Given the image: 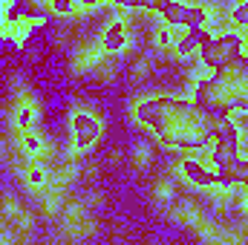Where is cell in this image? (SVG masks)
Wrapping results in <instances>:
<instances>
[{"label": "cell", "mask_w": 248, "mask_h": 245, "mask_svg": "<svg viewBox=\"0 0 248 245\" xmlns=\"http://www.w3.org/2000/svg\"><path fill=\"white\" fill-rule=\"evenodd\" d=\"M136 119L144 124L162 144L173 150L202 153L214 141L217 119L205 107H199L193 98L176 95H153L136 104Z\"/></svg>", "instance_id": "cell-1"}, {"label": "cell", "mask_w": 248, "mask_h": 245, "mask_svg": "<svg viewBox=\"0 0 248 245\" xmlns=\"http://www.w3.org/2000/svg\"><path fill=\"white\" fill-rule=\"evenodd\" d=\"M193 101L214 116H231L234 110L248 113V55H237L219 69H211L193 90Z\"/></svg>", "instance_id": "cell-2"}, {"label": "cell", "mask_w": 248, "mask_h": 245, "mask_svg": "<svg viewBox=\"0 0 248 245\" xmlns=\"http://www.w3.org/2000/svg\"><path fill=\"white\" fill-rule=\"evenodd\" d=\"M237 156H240V130L231 122V116H219L217 130H214V141H211L205 159L211 168H222V165H231Z\"/></svg>", "instance_id": "cell-3"}, {"label": "cell", "mask_w": 248, "mask_h": 245, "mask_svg": "<svg viewBox=\"0 0 248 245\" xmlns=\"http://www.w3.org/2000/svg\"><path fill=\"white\" fill-rule=\"evenodd\" d=\"M243 49H246V38H243L240 32H222V35L211 38V41L199 49L202 66L219 69V66H225L228 61H234L237 55H243Z\"/></svg>", "instance_id": "cell-4"}, {"label": "cell", "mask_w": 248, "mask_h": 245, "mask_svg": "<svg viewBox=\"0 0 248 245\" xmlns=\"http://www.w3.org/2000/svg\"><path fill=\"white\" fill-rule=\"evenodd\" d=\"M162 20L168 23V26H205V20H208V9L205 6H187V3H179V0H173V3H168L162 12Z\"/></svg>", "instance_id": "cell-5"}, {"label": "cell", "mask_w": 248, "mask_h": 245, "mask_svg": "<svg viewBox=\"0 0 248 245\" xmlns=\"http://www.w3.org/2000/svg\"><path fill=\"white\" fill-rule=\"evenodd\" d=\"M69 130H72V147L75 150H87V147H93L101 138V124L90 113H72Z\"/></svg>", "instance_id": "cell-6"}, {"label": "cell", "mask_w": 248, "mask_h": 245, "mask_svg": "<svg viewBox=\"0 0 248 245\" xmlns=\"http://www.w3.org/2000/svg\"><path fill=\"white\" fill-rule=\"evenodd\" d=\"M182 173L190 184L196 187H217V170L214 168H205L202 159H185L182 162Z\"/></svg>", "instance_id": "cell-7"}, {"label": "cell", "mask_w": 248, "mask_h": 245, "mask_svg": "<svg viewBox=\"0 0 248 245\" xmlns=\"http://www.w3.org/2000/svg\"><path fill=\"white\" fill-rule=\"evenodd\" d=\"M211 38H214V35H211L205 26H187L185 35H182V38L173 44V46H176V55H182V58L193 55V52H196V49H202V46H205Z\"/></svg>", "instance_id": "cell-8"}, {"label": "cell", "mask_w": 248, "mask_h": 245, "mask_svg": "<svg viewBox=\"0 0 248 245\" xmlns=\"http://www.w3.org/2000/svg\"><path fill=\"white\" fill-rule=\"evenodd\" d=\"M124 38H127L124 23L122 20H113V23L107 26V32H104V49H107V52H119L124 46Z\"/></svg>", "instance_id": "cell-9"}, {"label": "cell", "mask_w": 248, "mask_h": 245, "mask_svg": "<svg viewBox=\"0 0 248 245\" xmlns=\"http://www.w3.org/2000/svg\"><path fill=\"white\" fill-rule=\"evenodd\" d=\"M101 3H116V6H127V9H150V12H162L168 3L173 0H101Z\"/></svg>", "instance_id": "cell-10"}, {"label": "cell", "mask_w": 248, "mask_h": 245, "mask_svg": "<svg viewBox=\"0 0 248 245\" xmlns=\"http://www.w3.org/2000/svg\"><path fill=\"white\" fill-rule=\"evenodd\" d=\"M234 176H237V184H246L248 187V156L234 162Z\"/></svg>", "instance_id": "cell-11"}, {"label": "cell", "mask_w": 248, "mask_h": 245, "mask_svg": "<svg viewBox=\"0 0 248 245\" xmlns=\"http://www.w3.org/2000/svg\"><path fill=\"white\" fill-rule=\"evenodd\" d=\"M156 44H159V46H173V44H176V38H173V26L165 23V29L156 32Z\"/></svg>", "instance_id": "cell-12"}, {"label": "cell", "mask_w": 248, "mask_h": 245, "mask_svg": "<svg viewBox=\"0 0 248 245\" xmlns=\"http://www.w3.org/2000/svg\"><path fill=\"white\" fill-rule=\"evenodd\" d=\"M49 9H52V15H69V12L75 9V3H72V0H52Z\"/></svg>", "instance_id": "cell-13"}, {"label": "cell", "mask_w": 248, "mask_h": 245, "mask_svg": "<svg viewBox=\"0 0 248 245\" xmlns=\"http://www.w3.org/2000/svg\"><path fill=\"white\" fill-rule=\"evenodd\" d=\"M231 20H234V23H240V26H248V3L237 6V9L231 12Z\"/></svg>", "instance_id": "cell-14"}, {"label": "cell", "mask_w": 248, "mask_h": 245, "mask_svg": "<svg viewBox=\"0 0 248 245\" xmlns=\"http://www.w3.org/2000/svg\"><path fill=\"white\" fill-rule=\"evenodd\" d=\"M23 147H26L29 153H38V147H41V138H38L35 133H23Z\"/></svg>", "instance_id": "cell-15"}, {"label": "cell", "mask_w": 248, "mask_h": 245, "mask_svg": "<svg viewBox=\"0 0 248 245\" xmlns=\"http://www.w3.org/2000/svg\"><path fill=\"white\" fill-rule=\"evenodd\" d=\"M29 122H32V110H20V116H17V124L26 130V127H29Z\"/></svg>", "instance_id": "cell-16"}, {"label": "cell", "mask_w": 248, "mask_h": 245, "mask_svg": "<svg viewBox=\"0 0 248 245\" xmlns=\"http://www.w3.org/2000/svg\"><path fill=\"white\" fill-rule=\"evenodd\" d=\"M29 182L41 184V182H44V173H41V170H29Z\"/></svg>", "instance_id": "cell-17"}, {"label": "cell", "mask_w": 248, "mask_h": 245, "mask_svg": "<svg viewBox=\"0 0 248 245\" xmlns=\"http://www.w3.org/2000/svg\"><path fill=\"white\" fill-rule=\"evenodd\" d=\"M81 3H84V6H98L101 0H81Z\"/></svg>", "instance_id": "cell-18"}, {"label": "cell", "mask_w": 248, "mask_h": 245, "mask_svg": "<svg viewBox=\"0 0 248 245\" xmlns=\"http://www.w3.org/2000/svg\"><path fill=\"white\" fill-rule=\"evenodd\" d=\"M243 208L248 211V190H246V199H243Z\"/></svg>", "instance_id": "cell-19"}]
</instances>
